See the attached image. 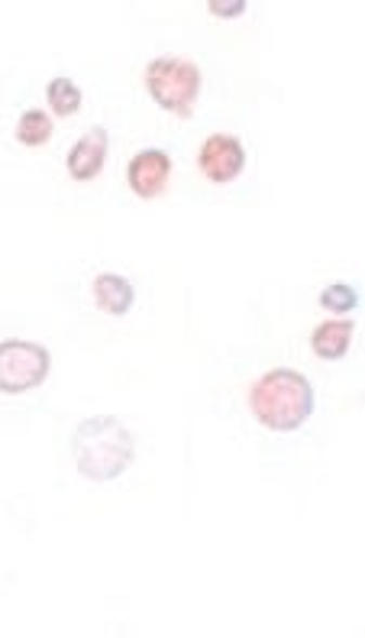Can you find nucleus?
Masks as SVG:
<instances>
[{
  "label": "nucleus",
  "mask_w": 365,
  "mask_h": 638,
  "mask_svg": "<svg viewBox=\"0 0 365 638\" xmlns=\"http://www.w3.org/2000/svg\"><path fill=\"white\" fill-rule=\"evenodd\" d=\"M249 409L269 431H298L314 416V386L298 370H269L249 390Z\"/></svg>",
  "instance_id": "1"
},
{
  "label": "nucleus",
  "mask_w": 365,
  "mask_h": 638,
  "mask_svg": "<svg viewBox=\"0 0 365 638\" xmlns=\"http://www.w3.org/2000/svg\"><path fill=\"white\" fill-rule=\"evenodd\" d=\"M71 444H75V463L81 476L94 483L117 480L133 463V454H136L133 434L114 416H94L81 422Z\"/></svg>",
  "instance_id": "2"
},
{
  "label": "nucleus",
  "mask_w": 365,
  "mask_h": 638,
  "mask_svg": "<svg viewBox=\"0 0 365 638\" xmlns=\"http://www.w3.org/2000/svg\"><path fill=\"white\" fill-rule=\"evenodd\" d=\"M143 81H146L149 98L159 107H166L169 114H179V117H191L194 101L200 94V68L191 59H179V55L153 59L146 65Z\"/></svg>",
  "instance_id": "3"
},
{
  "label": "nucleus",
  "mask_w": 365,
  "mask_h": 638,
  "mask_svg": "<svg viewBox=\"0 0 365 638\" xmlns=\"http://www.w3.org/2000/svg\"><path fill=\"white\" fill-rule=\"evenodd\" d=\"M49 377V350L32 341H3L0 344V393L19 396Z\"/></svg>",
  "instance_id": "4"
},
{
  "label": "nucleus",
  "mask_w": 365,
  "mask_h": 638,
  "mask_svg": "<svg viewBox=\"0 0 365 638\" xmlns=\"http://www.w3.org/2000/svg\"><path fill=\"white\" fill-rule=\"evenodd\" d=\"M243 166H246V150L230 133H213L197 150V169H200V176L210 179V182H217V186L233 182L243 173Z\"/></svg>",
  "instance_id": "5"
},
{
  "label": "nucleus",
  "mask_w": 365,
  "mask_h": 638,
  "mask_svg": "<svg viewBox=\"0 0 365 638\" xmlns=\"http://www.w3.org/2000/svg\"><path fill=\"white\" fill-rule=\"evenodd\" d=\"M127 179H130V189L133 195L153 202L166 192L169 179H172V160L166 150H143L130 160V169H127Z\"/></svg>",
  "instance_id": "6"
},
{
  "label": "nucleus",
  "mask_w": 365,
  "mask_h": 638,
  "mask_svg": "<svg viewBox=\"0 0 365 638\" xmlns=\"http://www.w3.org/2000/svg\"><path fill=\"white\" fill-rule=\"evenodd\" d=\"M107 153H110V137L104 127H91L68 153L65 166H68V176L75 182H91L104 173L107 166Z\"/></svg>",
  "instance_id": "7"
},
{
  "label": "nucleus",
  "mask_w": 365,
  "mask_h": 638,
  "mask_svg": "<svg viewBox=\"0 0 365 638\" xmlns=\"http://www.w3.org/2000/svg\"><path fill=\"white\" fill-rule=\"evenodd\" d=\"M133 298H136V289L123 279V276H114V272H101L94 279V305L104 311V315H127L133 308Z\"/></svg>",
  "instance_id": "8"
},
{
  "label": "nucleus",
  "mask_w": 365,
  "mask_h": 638,
  "mask_svg": "<svg viewBox=\"0 0 365 638\" xmlns=\"http://www.w3.org/2000/svg\"><path fill=\"white\" fill-rule=\"evenodd\" d=\"M350 341H353V321H324L314 334H311V347L321 360H340L347 357L350 350Z\"/></svg>",
  "instance_id": "9"
},
{
  "label": "nucleus",
  "mask_w": 365,
  "mask_h": 638,
  "mask_svg": "<svg viewBox=\"0 0 365 638\" xmlns=\"http://www.w3.org/2000/svg\"><path fill=\"white\" fill-rule=\"evenodd\" d=\"M45 101L58 117H71L81 111V88L71 78H52L45 85Z\"/></svg>",
  "instance_id": "10"
},
{
  "label": "nucleus",
  "mask_w": 365,
  "mask_h": 638,
  "mask_svg": "<svg viewBox=\"0 0 365 638\" xmlns=\"http://www.w3.org/2000/svg\"><path fill=\"white\" fill-rule=\"evenodd\" d=\"M52 137V117L45 111H26L16 120V140L23 146H42Z\"/></svg>",
  "instance_id": "11"
},
{
  "label": "nucleus",
  "mask_w": 365,
  "mask_h": 638,
  "mask_svg": "<svg viewBox=\"0 0 365 638\" xmlns=\"http://www.w3.org/2000/svg\"><path fill=\"white\" fill-rule=\"evenodd\" d=\"M356 305H360V295H356V289L347 285V282H334V285H327V289L321 292V308H327V311H334V315H350Z\"/></svg>",
  "instance_id": "12"
},
{
  "label": "nucleus",
  "mask_w": 365,
  "mask_h": 638,
  "mask_svg": "<svg viewBox=\"0 0 365 638\" xmlns=\"http://www.w3.org/2000/svg\"><path fill=\"white\" fill-rule=\"evenodd\" d=\"M207 10L213 13V16H243L246 13V0H207Z\"/></svg>",
  "instance_id": "13"
}]
</instances>
